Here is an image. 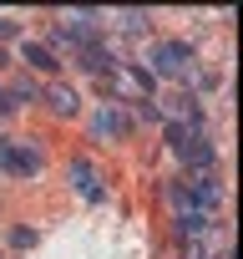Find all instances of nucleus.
Returning a JSON list of instances; mask_svg holds the SVG:
<instances>
[{
  "mask_svg": "<svg viewBox=\"0 0 243 259\" xmlns=\"http://www.w3.org/2000/svg\"><path fill=\"white\" fill-rule=\"evenodd\" d=\"M21 56H26V66H36V71H56V56H51V46H46V41H26V46H21Z\"/></svg>",
  "mask_w": 243,
  "mask_h": 259,
  "instance_id": "10",
  "label": "nucleus"
},
{
  "mask_svg": "<svg viewBox=\"0 0 243 259\" xmlns=\"http://www.w3.org/2000/svg\"><path fill=\"white\" fill-rule=\"evenodd\" d=\"M162 117H167V122H198L203 107H198L193 97H162Z\"/></svg>",
  "mask_w": 243,
  "mask_h": 259,
  "instance_id": "8",
  "label": "nucleus"
},
{
  "mask_svg": "<svg viewBox=\"0 0 243 259\" xmlns=\"http://www.w3.org/2000/svg\"><path fill=\"white\" fill-rule=\"evenodd\" d=\"M172 158H177V163H188V168H198V173H208V163H213V143H208V138L177 143V148H172Z\"/></svg>",
  "mask_w": 243,
  "mask_h": 259,
  "instance_id": "6",
  "label": "nucleus"
},
{
  "mask_svg": "<svg viewBox=\"0 0 243 259\" xmlns=\"http://www.w3.org/2000/svg\"><path fill=\"white\" fill-rule=\"evenodd\" d=\"M127 127H132V117L122 112L116 102H101V107H96V117H91V133H96L101 143H116V138H127Z\"/></svg>",
  "mask_w": 243,
  "mask_h": 259,
  "instance_id": "4",
  "label": "nucleus"
},
{
  "mask_svg": "<svg viewBox=\"0 0 243 259\" xmlns=\"http://www.w3.org/2000/svg\"><path fill=\"white\" fill-rule=\"evenodd\" d=\"M76 61H81V71H86V76H106V71H111V51H106L101 41L76 46Z\"/></svg>",
  "mask_w": 243,
  "mask_h": 259,
  "instance_id": "5",
  "label": "nucleus"
},
{
  "mask_svg": "<svg viewBox=\"0 0 243 259\" xmlns=\"http://www.w3.org/2000/svg\"><path fill=\"white\" fill-rule=\"evenodd\" d=\"M122 87H132V92H137V102H147V92H152V76H147L142 66H122Z\"/></svg>",
  "mask_w": 243,
  "mask_h": 259,
  "instance_id": "11",
  "label": "nucleus"
},
{
  "mask_svg": "<svg viewBox=\"0 0 243 259\" xmlns=\"http://www.w3.org/2000/svg\"><path fill=\"white\" fill-rule=\"evenodd\" d=\"M188 61H193V46H188V41H157L142 71H147V76H183Z\"/></svg>",
  "mask_w": 243,
  "mask_h": 259,
  "instance_id": "2",
  "label": "nucleus"
},
{
  "mask_svg": "<svg viewBox=\"0 0 243 259\" xmlns=\"http://www.w3.org/2000/svg\"><path fill=\"white\" fill-rule=\"evenodd\" d=\"M147 21H152L147 11H122V16H116V26L127 31V36H142V31H147Z\"/></svg>",
  "mask_w": 243,
  "mask_h": 259,
  "instance_id": "12",
  "label": "nucleus"
},
{
  "mask_svg": "<svg viewBox=\"0 0 243 259\" xmlns=\"http://www.w3.org/2000/svg\"><path fill=\"white\" fill-rule=\"evenodd\" d=\"M66 173H71V183H76V188H81L91 203H101V198H106V193H101V183H96V168H91V163H81V158H76Z\"/></svg>",
  "mask_w": 243,
  "mask_h": 259,
  "instance_id": "7",
  "label": "nucleus"
},
{
  "mask_svg": "<svg viewBox=\"0 0 243 259\" xmlns=\"http://www.w3.org/2000/svg\"><path fill=\"white\" fill-rule=\"evenodd\" d=\"M0 173L36 178V173H41V148H36L31 138H0Z\"/></svg>",
  "mask_w": 243,
  "mask_h": 259,
  "instance_id": "1",
  "label": "nucleus"
},
{
  "mask_svg": "<svg viewBox=\"0 0 243 259\" xmlns=\"http://www.w3.org/2000/svg\"><path fill=\"white\" fill-rule=\"evenodd\" d=\"M11 244H16V249H36V229H26V224L11 229Z\"/></svg>",
  "mask_w": 243,
  "mask_h": 259,
  "instance_id": "14",
  "label": "nucleus"
},
{
  "mask_svg": "<svg viewBox=\"0 0 243 259\" xmlns=\"http://www.w3.org/2000/svg\"><path fill=\"white\" fill-rule=\"evenodd\" d=\"M16 31H21V26H16L11 16H0V41H6V36H16Z\"/></svg>",
  "mask_w": 243,
  "mask_h": 259,
  "instance_id": "15",
  "label": "nucleus"
},
{
  "mask_svg": "<svg viewBox=\"0 0 243 259\" xmlns=\"http://www.w3.org/2000/svg\"><path fill=\"white\" fill-rule=\"evenodd\" d=\"M46 102H51V112H56V117H76V112H81L76 92H71V87H61V81H56V87H46Z\"/></svg>",
  "mask_w": 243,
  "mask_h": 259,
  "instance_id": "9",
  "label": "nucleus"
},
{
  "mask_svg": "<svg viewBox=\"0 0 243 259\" xmlns=\"http://www.w3.org/2000/svg\"><path fill=\"white\" fill-rule=\"evenodd\" d=\"M6 112H16V107H11V92H6V81H0V117H6Z\"/></svg>",
  "mask_w": 243,
  "mask_h": 259,
  "instance_id": "17",
  "label": "nucleus"
},
{
  "mask_svg": "<svg viewBox=\"0 0 243 259\" xmlns=\"http://www.w3.org/2000/svg\"><path fill=\"white\" fill-rule=\"evenodd\" d=\"M188 259H213V254H208V244H188Z\"/></svg>",
  "mask_w": 243,
  "mask_h": 259,
  "instance_id": "16",
  "label": "nucleus"
},
{
  "mask_svg": "<svg viewBox=\"0 0 243 259\" xmlns=\"http://www.w3.org/2000/svg\"><path fill=\"white\" fill-rule=\"evenodd\" d=\"M177 183H183V193H188L203 213H213V208L223 203V183H218L213 173H188V178H177Z\"/></svg>",
  "mask_w": 243,
  "mask_h": 259,
  "instance_id": "3",
  "label": "nucleus"
},
{
  "mask_svg": "<svg viewBox=\"0 0 243 259\" xmlns=\"http://www.w3.org/2000/svg\"><path fill=\"white\" fill-rule=\"evenodd\" d=\"M11 97H16L11 107H21V102H36L41 92H36V81H16V92H11Z\"/></svg>",
  "mask_w": 243,
  "mask_h": 259,
  "instance_id": "13",
  "label": "nucleus"
}]
</instances>
